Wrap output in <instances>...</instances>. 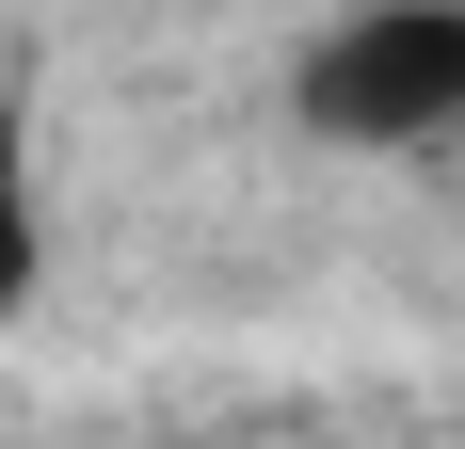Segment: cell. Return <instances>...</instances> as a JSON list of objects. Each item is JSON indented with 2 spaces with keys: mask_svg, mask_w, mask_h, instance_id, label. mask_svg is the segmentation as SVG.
Segmentation results:
<instances>
[{
  "mask_svg": "<svg viewBox=\"0 0 465 449\" xmlns=\"http://www.w3.org/2000/svg\"><path fill=\"white\" fill-rule=\"evenodd\" d=\"M289 129L337 161L465 145V0H353L289 48Z\"/></svg>",
  "mask_w": 465,
  "mask_h": 449,
  "instance_id": "1",
  "label": "cell"
},
{
  "mask_svg": "<svg viewBox=\"0 0 465 449\" xmlns=\"http://www.w3.org/2000/svg\"><path fill=\"white\" fill-rule=\"evenodd\" d=\"M48 305V96L33 65H0V337Z\"/></svg>",
  "mask_w": 465,
  "mask_h": 449,
  "instance_id": "2",
  "label": "cell"
}]
</instances>
